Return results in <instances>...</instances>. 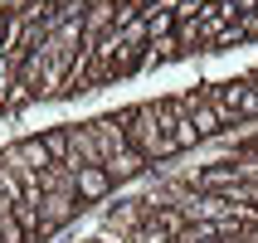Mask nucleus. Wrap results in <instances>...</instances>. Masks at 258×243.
<instances>
[{"label": "nucleus", "mask_w": 258, "mask_h": 243, "mask_svg": "<svg viewBox=\"0 0 258 243\" xmlns=\"http://www.w3.org/2000/svg\"><path fill=\"white\" fill-rule=\"evenodd\" d=\"M73 190H78V200H107L112 195L107 166H73Z\"/></svg>", "instance_id": "f257e3e1"}, {"label": "nucleus", "mask_w": 258, "mask_h": 243, "mask_svg": "<svg viewBox=\"0 0 258 243\" xmlns=\"http://www.w3.org/2000/svg\"><path fill=\"white\" fill-rule=\"evenodd\" d=\"M5 160H15L20 171H49V166H54V156H49L44 136H29V141L10 146V151H5Z\"/></svg>", "instance_id": "f03ea898"}, {"label": "nucleus", "mask_w": 258, "mask_h": 243, "mask_svg": "<svg viewBox=\"0 0 258 243\" xmlns=\"http://www.w3.org/2000/svg\"><path fill=\"white\" fill-rule=\"evenodd\" d=\"M180 112L195 122V131H200V136H215V131L224 127V122L215 117V107H210L205 98H195V93H190V98H180Z\"/></svg>", "instance_id": "7ed1b4c3"}, {"label": "nucleus", "mask_w": 258, "mask_h": 243, "mask_svg": "<svg viewBox=\"0 0 258 243\" xmlns=\"http://www.w3.org/2000/svg\"><path fill=\"white\" fill-rule=\"evenodd\" d=\"M102 166H107V175H112V180H132V175L146 171V156L137 151V146H127V151H112Z\"/></svg>", "instance_id": "20e7f679"}, {"label": "nucleus", "mask_w": 258, "mask_h": 243, "mask_svg": "<svg viewBox=\"0 0 258 243\" xmlns=\"http://www.w3.org/2000/svg\"><path fill=\"white\" fill-rule=\"evenodd\" d=\"M44 146H49L54 166H69V160H73V131H69V127H54V131H44Z\"/></svg>", "instance_id": "39448f33"}, {"label": "nucleus", "mask_w": 258, "mask_h": 243, "mask_svg": "<svg viewBox=\"0 0 258 243\" xmlns=\"http://www.w3.org/2000/svg\"><path fill=\"white\" fill-rule=\"evenodd\" d=\"M0 243H29V233L20 229V219H15L10 204H0Z\"/></svg>", "instance_id": "423d86ee"}, {"label": "nucleus", "mask_w": 258, "mask_h": 243, "mask_svg": "<svg viewBox=\"0 0 258 243\" xmlns=\"http://www.w3.org/2000/svg\"><path fill=\"white\" fill-rule=\"evenodd\" d=\"M248 10H258V0H234V15H239V20H244Z\"/></svg>", "instance_id": "0eeeda50"}, {"label": "nucleus", "mask_w": 258, "mask_h": 243, "mask_svg": "<svg viewBox=\"0 0 258 243\" xmlns=\"http://www.w3.org/2000/svg\"><path fill=\"white\" fill-rule=\"evenodd\" d=\"M253 88H258V73H253Z\"/></svg>", "instance_id": "6e6552de"}]
</instances>
